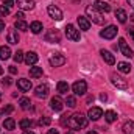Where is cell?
<instances>
[{"mask_svg":"<svg viewBox=\"0 0 134 134\" xmlns=\"http://www.w3.org/2000/svg\"><path fill=\"white\" fill-rule=\"evenodd\" d=\"M66 125L70 128V130H81V128H86L87 126V119L76 112V114H72V115H67Z\"/></svg>","mask_w":134,"mask_h":134,"instance_id":"obj_1","label":"cell"},{"mask_svg":"<svg viewBox=\"0 0 134 134\" xmlns=\"http://www.w3.org/2000/svg\"><path fill=\"white\" fill-rule=\"evenodd\" d=\"M86 14H87V17H89L94 24H97V25H103V24L106 22V17H103V14H101L98 9H95L94 6H87V8H86Z\"/></svg>","mask_w":134,"mask_h":134,"instance_id":"obj_2","label":"cell"},{"mask_svg":"<svg viewBox=\"0 0 134 134\" xmlns=\"http://www.w3.org/2000/svg\"><path fill=\"white\" fill-rule=\"evenodd\" d=\"M48 63L52 67H61L66 64V56L61 55V53H53L50 58H48Z\"/></svg>","mask_w":134,"mask_h":134,"instance_id":"obj_3","label":"cell"},{"mask_svg":"<svg viewBox=\"0 0 134 134\" xmlns=\"http://www.w3.org/2000/svg\"><path fill=\"white\" fill-rule=\"evenodd\" d=\"M111 83H112L117 89H126V87H128L126 80H125L123 76L117 75V73H112V75H111Z\"/></svg>","mask_w":134,"mask_h":134,"instance_id":"obj_4","label":"cell"},{"mask_svg":"<svg viewBox=\"0 0 134 134\" xmlns=\"http://www.w3.org/2000/svg\"><path fill=\"white\" fill-rule=\"evenodd\" d=\"M72 91H73V94H75V95H84V94H86V91H87V83H86L84 80H80V81L73 83Z\"/></svg>","mask_w":134,"mask_h":134,"instance_id":"obj_5","label":"cell"},{"mask_svg":"<svg viewBox=\"0 0 134 134\" xmlns=\"http://www.w3.org/2000/svg\"><path fill=\"white\" fill-rule=\"evenodd\" d=\"M119 48H120V52H122L123 56H126V58H133V50H131V47L126 44V41H125L123 37L119 39Z\"/></svg>","mask_w":134,"mask_h":134,"instance_id":"obj_6","label":"cell"},{"mask_svg":"<svg viewBox=\"0 0 134 134\" xmlns=\"http://www.w3.org/2000/svg\"><path fill=\"white\" fill-rule=\"evenodd\" d=\"M66 36L70 41H80V30H76L72 24H69L66 27Z\"/></svg>","mask_w":134,"mask_h":134,"instance_id":"obj_7","label":"cell"},{"mask_svg":"<svg viewBox=\"0 0 134 134\" xmlns=\"http://www.w3.org/2000/svg\"><path fill=\"white\" fill-rule=\"evenodd\" d=\"M47 13H48V16H50L52 19H55V20H61V19H63V11H61L58 6H55V5H48Z\"/></svg>","mask_w":134,"mask_h":134,"instance_id":"obj_8","label":"cell"},{"mask_svg":"<svg viewBox=\"0 0 134 134\" xmlns=\"http://www.w3.org/2000/svg\"><path fill=\"white\" fill-rule=\"evenodd\" d=\"M100 36L104 37V39H114V37L117 36V27H115V25H108V27L100 33Z\"/></svg>","mask_w":134,"mask_h":134,"instance_id":"obj_9","label":"cell"},{"mask_svg":"<svg viewBox=\"0 0 134 134\" xmlns=\"http://www.w3.org/2000/svg\"><path fill=\"white\" fill-rule=\"evenodd\" d=\"M45 41L47 42H52V44H58L61 41V34L58 30H48L45 34Z\"/></svg>","mask_w":134,"mask_h":134,"instance_id":"obj_10","label":"cell"},{"mask_svg":"<svg viewBox=\"0 0 134 134\" xmlns=\"http://www.w3.org/2000/svg\"><path fill=\"white\" fill-rule=\"evenodd\" d=\"M94 8L98 9L100 13H109V11H111V5H109L108 2H103V0L94 2Z\"/></svg>","mask_w":134,"mask_h":134,"instance_id":"obj_11","label":"cell"},{"mask_svg":"<svg viewBox=\"0 0 134 134\" xmlns=\"http://www.w3.org/2000/svg\"><path fill=\"white\" fill-rule=\"evenodd\" d=\"M16 2L22 11H30L34 8V0H16Z\"/></svg>","mask_w":134,"mask_h":134,"instance_id":"obj_12","label":"cell"},{"mask_svg":"<svg viewBox=\"0 0 134 134\" xmlns=\"http://www.w3.org/2000/svg\"><path fill=\"white\" fill-rule=\"evenodd\" d=\"M34 94L37 98H45L48 95V86L47 84H39L36 89H34Z\"/></svg>","mask_w":134,"mask_h":134,"instance_id":"obj_13","label":"cell"},{"mask_svg":"<svg viewBox=\"0 0 134 134\" xmlns=\"http://www.w3.org/2000/svg\"><path fill=\"white\" fill-rule=\"evenodd\" d=\"M87 117L91 120H98L100 117H103V111H101L100 108H91L89 112H87Z\"/></svg>","mask_w":134,"mask_h":134,"instance_id":"obj_14","label":"cell"},{"mask_svg":"<svg viewBox=\"0 0 134 134\" xmlns=\"http://www.w3.org/2000/svg\"><path fill=\"white\" fill-rule=\"evenodd\" d=\"M50 106H52V109H53V111L59 112V111L64 108V103H63V100H61L59 97H53L52 101H50Z\"/></svg>","mask_w":134,"mask_h":134,"instance_id":"obj_15","label":"cell"},{"mask_svg":"<svg viewBox=\"0 0 134 134\" xmlns=\"http://www.w3.org/2000/svg\"><path fill=\"white\" fill-rule=\"evenodd\" d=\"M100 55H101V58L104 59V63H108L109 66L115 64V58H114V55H112L111 52H108V50H101Z\"/></svg>","mask_w":134,"mask_h":134,"instance_id":"obj_16","label":"cell"},{"mask_svg":"<svg viewBox=\"0 0 134 134\" xmlns=\"http://www.w3.org/2000/svg\"><path fill=\"white\" fill-rule=\"evenodd\" d=\"M17 86H19V89H20V91L28 92V91L31 89V81H30V80H27V78H20V80L17 81Z\"/></svg>","mask_w":134,"mask_h":134,"instance_id":"obj_17","label":"cell"},{"mask_svg":"<svg viewBox=\"0 0 134 134\" xmlns=\"http://www.w3.org/2000/svg\"><path fill=\"white\" fill-rule=\"evenodd\" d=\"M78 25H80V30H83V31H87V30L91 28V22H89V19L84 17V16H80V17H78Z\"/></svg>","mask_w":134,"mask_h":134,"instance_id":"obj_18","label":"cell"},{"mask_svg":"<svg viewBox=\"0 0 134 134\" xmlns=\"http://www.w3.org/2000/svg\"><path fill=\"white\" fill-rule=\"evenodd\" d=\"M37 59H39V58H37V53H34V52H28V53L25 55V59H24V61H25L28 66H34V64L37 63Z\"/></svg>","mask_w":134,"mask_h":134,"instance_id":"obj_19","label":"cell"},{"mask_svg":"<svg viewBox=\"0 0 134 134\" xmlns=\"http://www.w3.org/2000/svg\"><path fill=\"white\" fill-rule=\"evenodd\" d=\"M115 17H117V20H119L120 24H125V22L128 20V14H126V11L122 9V8L115 9Z\"/></svg>","mask_w":134,"mask_h":134,"instance_id":"obj_20","label":"cell"},{"mask_svg":"<svg viewBox=\"0 0 134 134\" xmlns=\"http://www.w3.org/2000/svg\"><path fill=\"white\" fill-rule=\"evenodd\" d=\"M6 41L9 42V44H17L19 42V34L16 30H9L8 33H6Z\"/></svg>","mask_w":134,"mask_h":134,"instance_id":"obj_21","label":"cell"},{"mask_svg":"<svg viewBox=\"0 0 134 134\" xmlns=\"http://www.w3.org/2000/svg\"><path fill=\"white\" fill-rule=\"evenodd\" d=\"M14 27H16L17 30H20V31H28V30H30V25H28L25 20H16V22H14Z\"/></svg>","mask_w":134,"mask_h":134,"instance_id":"obj_22","label":"cell"},{"mask_svg":"<svg viewBox=\"0 0 134 134\" xmlns=\"http://www.w3.org/2000/svg\"><path fill=\"white\" fill-rule=\"evenodd\" d=\"M11 56V48L8 45H2L0 47V58L2 59H8Z\"/></svg>","mask_w":134,"mask_h":134,"instance_id":"obj_23","label":"cell"},{"mask_svg":"<svg viewBox=\"0 0 134 134\" xmlns=\"http://www.w3.org/2000/svg\"><path fill=\"white\" fill-rule=\"evenodd\" d=\"M122 130H123V133H125V134H134V122H133V120L125 122Z\"/></svg>","mask_w":134,"mask_h":134,"instance_id":"obj_24","label":"cell"},{"mask_svg":"<svg viewBox=\"0 0 134 134\" xmlns=\"http://www.w3.org/2000/svg\"><path fill=\"white\" fill-rule=\"evenodd\" d=\"M117 70L119 72H122V73H130L131 72V66L128 64V63H117Z\"/></svg>","mask_w":134,"mask_h":134,"instance_id":"obj_25","label":"cell"},{"mask_svg":"<svg viewBox=\"0 0 134 134\" xmlns=\"http://www.w3.org/2000/svg\"><path fill=\"white\" fill-rule=\"evenodd\" d=\"M56 89H58V92H59V94H67V92H69V89H70V86L67 84L66 81H59V83L56 84Z\"/></svg>","mask_w":134,"mask_h":134,"instance_id":"obj_26","label":"cell"},{"mask_svg":"<svg viewBox=\"0 0 134 134\" xmlns=\"http://www.w3.org/2000/svg\"><path fill=\"white\" fill-rule=\"evenodd\" d=\"M30 76L31 78H41L42 76V67H30Z\"/></svg>","mask_w":134,"mask_h":134,"instance_id":"obj_27","label":"cell"},{"mask_svg":"<svg viewBox=\"0 0 134 134\" xmlns=\"http://www.w3.org/2000/svg\"><path fill=\"white\" fill-rule=\"evenodd\" d=\"M30 30H31L34 34H39L42 30H44V28H42V24H41V22L34 20V22H31V25H30Z\"/></svg>","mask_w":134,"mask_h":134,"instance_id":"obj_28","label":"cell"},{"mask_svg":"<svg viewBox=\"0 0 134 134\" xmlns=\"http://www.w3.org/2000/svg\"><path fill=\"white\" fill-rule=\"evenodd\" d=\"M104 120H106L108 123H112V122L117 120V114H115L114 111H106V112H104Z\"/></svg>","mask_w":134,"mask_h":134,"instance_id":"obj_29","label":"cell"},{"mask_svg":"<svg viewBox=\"0 0 134 134\" xmlns=\"http://www.w3.org/2000/svg\"><path fill=\"white\" fill-rule=\"evenodd\" d=\"M19 104H20V108H22L24 111H28V109H31V101H30V98H20Z\"/></svg>","mask_w":134,"mask_h":134,"instance_id":"obj_30","label":"cell"},{"mask_svg":"<svg viewBox=\"0 0 134 134\" xmlns=\"http://www.w3.org/2000/svg\"><path fill=\"white\" fill-rule=\"evenodd\" d=\"M3 126H5L6 130H14V126H16V122H14V119H11V117L5 119V122H3Z\"/></svg>","mask_w":134,"mask_h":134,"instance_id":"obj_31","label":"cell"},{"mask_svg":"<svg viewBox=\"0 0 134 134\" xmlns=\"http://www.w3.org/2000/svg\"><path fill=\"white\" fill-rule=\"evenodd\" d=\"M31 125H33V122H31V120H28V119H24V120H20V122H19V126H20L22 130H28Z\"/></svg>","mask_w":134,"mask_h":134,"instance_id":"obj_32","label":"cell"},{"mask_svg":"<svg viewBox=\"0 0 134 134\" xmlns=\"http://www.w3.org/2000/svg\"><path fill=\"white\" fill-rule=\"evenodd\" d=\"M24 59H25V55H24V52L17 50V52L14 53V61H16V63H22Z\"/></svg>","mask_w":134,"mask_h":134,"instance_id":"obj_33","label":"cell"},{"mask_svg":"<svg viewBox=\"0 0 134 134\" xmlns=\"http://www.w3.org/2000/svg\"><path fill=\"white\" fill-rule=\"evenodd\" d=\"M66 104L69 106V108H75V106H76V98L72 97V95H69L67 100H66Z\"/></svg>","mask_w":134,"mask_h":134,"instance_id":"obj_34","label":"cell"},{"mask_svg":"<svg viewBox=\"0 0 134 134\" xmlns=\"http://www.w3.org/2000/svg\"><path fill=\"white\" fill-rule=\"evenodd\" d=\"M50 122H52L50 117H42V119L39 120V125H41V126H47V125H50Z\"/></svg>","mask_w":134,"mask_h":134,"instance_id":"obj_35","label":"cell"},{"mask_svg":"<svg viewBox=\"0 0 134 134\" xmlns=\"http://www.w3.org/2000/svg\"><path fill=\"white\" fill-rule=\"evenodd\" d=\"M9 14V8H6L5 5L0 6V16H8Z\"/></svg>","mask_w":134,"mask_h":134,"instance_id":"obj_36","label":"cell"},{"mask_svg":"<svg viewBox=\"0 0 134 134\" xmlns=\"http://www.w3.org/2000/svg\"><path fill=\"white\" fill-rule=\"evenodd\" d=\"M11 83H13V81H11V78H9V76H5V78L2 80V84H3V86H9Z\"/></svg>","mask_w":134,"mask_h":134,"instance_id":"obj_37","label":"cell"},{"mask_svg":"<svg viewBox=\"0 0 134 134\" xmlns=\"http://www.w3.org/2000/svg\"><path fill=\"white\" fill-rule=\"evenodd\" d=\"M3 5H5L6 8H11V6L14 5V0H3Z\"/></svg>","mask_w":134,"mask_h":134,"instance_id":"obj_38","label":"cell"},{"mask_svg":"<svg viewBox=\"0 0 134 134\" xmlns=\"http://www.w3.org/2000/svg\"><path fill=\"white\" fill-rule=\"evenodd\" d=\"M9 73H13V75H14V73H17V69H16L14 66H9Z\"/></svg>","mask_w":134,"mask_h":134,"instance_id":"obj_39","label":"cell"},{"mask_svg":"<svg viewBox=\"0 0 134 134\" xmlns=\"http://www.w3.org/2000/svg\"><path fill=\"white\" fill-rule=\"evenodd\" d=\"M16 17H17V20H22V19H24V13H22V11H20V13H17V14H16Z\"/></svg>","mask_w":134,"mask_h":134,"instance_id":"obj_40","label":"cell"},{"mask_svg":"<svg viewBox=\"0 0 134 134\" xmlns=\"http://www.w3.org/2000/svg\"><path fill=\"white\" fill-rule=\"evenodd\" d=\"M128 33H130V36H131V39L134 41V27H133V28H130V30H128Z\"/></svg>","mask_w":134,"mask_h":134,"instance_id":"obj_41","label":"cell"},{"mask_svg":"<svg viewBox=\"0 0 134 134\" xmlns=\"http://www.w3.org/2000/svg\"><path fill=\"white\" fill-rule=\"evenodd\" d=\"M47 134H59V131H58V130H48Z\"/></svg>","mask_w":134,"mask_h":134,"instance_id":"obj_42","label":"cell"},{"mask_svg":"<svg viewBox=\"0 0 134 134\" xmlns=\"http://www.w3.org/2000/svg\"><path fill=\"white\" fill-rule=\"evenodd\" d=\"M13 111V106H6L5 109H3V112H11Z\"/></svg>","mask_w":134,"mask_h":134,"instance_id":"obj_43","label":"cell"},{"mask_svg":"<svg viewBox=\"0 0 134 134\" xmlns=\"http://www.w3.org/2000/svg\"><path fill=\"white\" fill-rule=\"evenodd\" d=\"M3 30H5V22L0 19V31H3Z\"/></svg>","mask_w":134,"mask_h":134,"instance_id":"obj_44","label":"cell"},{"mask_svg":"<svg viewBox=\"0 0 134 134\" xmlns=\"http://www.w3.org/2000/svg\"><path fill=\"white\" fill-rule=\"evenodd\" d=\"M100 98H101L103 101H106V100H108V95H106V94H101V95H100Z\"/></svg>","mask_w":134,"mask_h":134,"instance_id":"obj_45","label":"cell"},{"mask_svg":"<svg viewBox=\"0 0 134 134\" xmlns=\"http://www.w3.org/2000/svg\"><path fill=\"white\" fill-rule=\"evenodd\" d=\"M126 2L130 3V6H133V8H134V0H126Z\"/></svg>","mask_w":134,"mask_h":134,"instance_id":"obj_46","label":"cell"},{"mask_svg":"<svg viewBox=\"0 0 134 134\" xmlns=\"http://www.w3.org/2000/svg\"><path fill=\"white\" fill-rule=\"evenodd\" d=\"M130 19H131V20H133V22H134V13H133V14H131V16H130Z\"/></svg>","mask_w":134,"mask_h":134,"instance_id":"obj_47","label":"cell"},{"mask_svg":"<svg viewBox=\"0 0 134 134\" xmlns=\"http://www.w3.org/2000/svg\"><path fill=\"white\" fill-rule=\"evenodd\" d=\"M24 134H34V133H33V131H25Z\"/></svg>","mask_w":134,"mask_h":134,"instance_id":"obj_48","label":"cell"},{"mask_svg":"<svg viewBox=\"0 0 134 134\" xmlns=\"http://www.w3.org/2000/svg\"><path fill=\"white\" fill-rule=\"evenodd\" d=\"M87 134H98V133H95V131H89Z\"/></svg>","mask_w":134,"mask_h":134,"instance_id":"obj_49","label":"cell"},{"mask_svg":"<svg viewBox=\"0 0 134 134\" xmlns=\"http://www.w3.org/2000/svg\"><path fill=\"white\" fill-rule=\"evenodd\" d=\"M2 73H3V69H2V67H0V75H2Z\"/></svg>","mask_w":134,"mask_h":134,"instance_id":"obj_50","label":"cell"},{"mask_svg":"<svg viewBox=\"0 0 134 134\" xmlns=\"http://www.w3.org/2000/svg\"><path fill=\"white\" fill-rule=\"evenodd\" d=\"M2 114H3V111H2V109H0V115H2Z\"/></svg>","mask_w":134,"mask_h":134,"instance_id":"obj_51","label":"cell"},{"mask_svg":"<svg viewBox=\"0 0 134 134\" xmlns=\"http://www.w3.org/2000/svg\"><path fill=\"white\" fill-rule=\"evenodd\" d=\"M0 100H2V95H0Z\"/></svg>","mask_w":134,"mask_h":134,"instance_id":"obj_52","label":"cell"}]
</instances>
